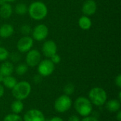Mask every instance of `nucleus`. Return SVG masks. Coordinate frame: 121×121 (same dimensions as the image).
<instances>
[{
    "instance_id": "nucleus-17",
    "label": "nucleus",
    "mask_w": 121,
    "mask_h": 121,
    "mask_svg": "<svg viewBox=\"0 0 121 121\" xmlns=\"http://www.w3.org/2000/svg\"><path fill=\"white\" fill-rule=\"evenodd\" d=\"M78 24H79V26L80 27V28H82L84 30H87L91 28V27L92 26V22L89 16L84 15L79 18Z\"/></svg>"
},
{
    "instance_id": "nucleus-28",
    "label": "nucleus",
    "mask_w": 121,
    "mask_h": 121,
    "mask_svg": "<svg viewBox=\"0 0 121 121\" xmlns=\"http://www.w3.org/2000/svg\"><path fill=\"white\" fill-rule=\"evenodd\" d=\"M115 84L117 86L118 89L121 88V74H120L115 79Z\"/></svg>"
},
{
    "instance_id": "nucleus-6",
    "label": "nucleus",
    "mask_w": 121,
    "mask_h": 121,
    "mask_svg": "<svg viewBox=\"0 0 121 121\" xmlns=\"http://www.w3.org/2000/svg\"><path fill=\"white\" fill-rule=\"evenodd\" d=\"M38 71L41 77H48L55 71V65L50 59L41 60L38 65Z\"/></svg>"
},
{
    "instance_id": "nucleus-27",
    "label": "nucleus",
    "mask_w": 121,
    "mask_h": 121,
    "mask_svg": "<svg viewBox=\"0 0 121 121\" xmlns=\"http://www.w3.org/2000/svg\"><path fill=\"white\" fill-rule=\"evenodd\" d=\"M81 121H99L98 118H96L94 116H88L86 117H83V118L81 120Z\"/></svg>"
},
{
    "instance_id": "nucleus-7",
    "label": "nucleus",
    "mask_w": 121,
    "mask_h": 121,
    "mask_svg": "<svg viewBox=\"0 0 121 121\" xmlns=\"http://www.w3.org/2000/svg\"><path fill=\"white\" fill-rule=\"evenodd\" d=\"M48 28L45 24H39L36 26L33 31H32V35L33 38L36 41H43L45 40L48 35Z\"/></svg>"
},
{
    "instance_id": "nucleus-31",
    "label": "nucleus",
    "mask_w": 121,
    "mask_h": 121,
    "mask_svg": "<svg viewBox=\"0 0 121 121\" xmlns=\"http://www.w3.org/2000/svg\"><path fill=\"white\" fill-rule=\"evenodd\" d=\"M45 121H64L62 118H61L60 117H53L50 119L48 120H45Z\"/></svg>"
},
{
    "instance_id": "nucleus-9",
    "label": "nucleus",
    "mask_w": 121,
    "mask_h": 121,
    "mask_svg": "<svg viewBox=\"0 0 121 121\" xmlns=\"http://www.w3.org/2000/svg\"><path fill=\"white\" fill-rule=\"evenodd\" d=\"M33 45V39L29 35H25L18 40L16 48L20 52H27L32 48Z\"/></svg>"
},
{
    "instance_id": "nucleus-30",
    "label": "nucleus",
    "mask_w": 121,
    "mask_h": 121,
    "mask_svg": "<svg viewBox=\"0 0 121 121\" xmlns=\"http://www.w3.org/2000/svg\"><path fill=\"white\" fill-rule=\"evenodd\" d=\"M40 75H35L34 76V78H33V82H35V84H38L40 83V80H41V78H40Z\"/></svg>"
},
{
    "instance_id": "nucleus-10",
    "label": "nucleus",
    "mask_w": 121,
    "mask_h": 121,
    "mask_svg": "<svg viewBox=\"0 0 121 121\" xmlns=\"http://www.w3.org/2000/svg\"><path fill=\"white\" fill-rule=\"evenodd\" d=\"M23 121H45L44 114L38 109L28 110L23 116Z\"/></svg>"
},
{
    "instance_id": "nucleus-33",
    "label": "nucleus",
    "mask_w": 121,
    "mask_h": 121,
    "mask_svg": "<svg viewBox=\"0 0 121 121\" xmlns=\"http://www.w3.org/2000/svg\"><path fill=\"white\" fill-rule=\"evenodd\" d=\"M116 120L118 121H121V111H118V112H116Z\"/></svg>"
},
{
    "instance_id": "nucleus-3",
    "label": "nucleus",
    "mask_w": 121,
    "mask_h": 121,
    "mask_svg": "<svg viewBox=\"0 0 121 121\" xmlns=\"http://www.w3.org/2000/svg\"><path fill=\"white\" fill-rule=\"evenodd\" d=\"M73 105L77 113L82 117L90 116V114L92 113L93 105L89 99L86 97H78L74 102Z\"/></svg>"
},
{
    "instance_id": "nucleus-35",
    "label": "nucleus",
    "mask_w": 121,
    "mask_h": 121,
    "mask_svg": "<svg viewBox=\"0 0 121 121\" xmlns=\"http://www.w3.org/2000/svg\"><path fill=\"white\" fill-rule=\"evenodd\" d=\"M5 3H6V1H4V0H0V6H1V5H3V4H5Z\"/></svg>"
},
{
    "instance_id": "nucleus-18",
    "label": "nucleus",
    "mask_w": 121,
    "mask_h": 121,
    "mask_svg": "<svg viewBox=\"0 0 121 121\" xmlns=\"http://www.w3.org/2000/svg\"><path fill=\"white\" fill-rule=\"evenodd\" d=\"M23 108H24V106L22 101L16 99L11 104V110L12 111V113L18 115L23 111Z\"/></svg>"
},
{
    "instance_id": "nucleus-19",
    "label": "nucleus",
    "mask_w": 121,
    "mask_h": 121,
    "mask_svg": "<svg viewBox=\"0 0 121 121\" xmlns=\"http://www.w3.org/2000/svg\"><path fill=\"white\" fill-rule=\"evenodd\" d=\"M17 82H17L16 79L11 75L4 77L3 80H2L3 85L9 89H12L15 86V85L16 84Z\"/></svg>"
},
{
    "instance_id": "nucleus-5",
    "label": "nucleus",
    "mask_w": 121,
    "mask_h": 121,
    "mask_svg": "<svg viewBox=\"0 0 121 121\" xmlns=\"http://www.w3.org/2000/svg\"><path fill=\"white\" fill-rule=\"evenodd\" d=\"M72 106V101L69 96L65 94L59 96L55 101L54 108L55 110L60 113L68 111Z\"/></svg>"
},
{
    "instance_id": "nucleus-29",
    "label": "nucleus",
    "mask_w": 121,
    "mask_h": 121,
    "mask_svg": "<svg viewBox=\"0 0 121 121\" xmlns=\"http://www.w3.org/2000/svg\"><path fill=\"white\" fill-rule=\"evenodd\" d=\"M67 121H81V119L79 118V116H77L76 115H72L71 116H69L68 118Z\"/></svg>"
},
{
    "instance_id": "nucleus-11",
    "label": "nucleus",
    "mask_w": 121,
    "mask_h": 121,
    "mask_svg": "<svg viewBox=\"0 0 121 121\" xmlns=\"http://www.w3.org/2000/svg\"><path fill=\"white\" fill-rule=\"evenodd\" d=\"M57 47L53 40H46L42 47V52L44 56L50 58L52 55L57 53Z\"/></svg>"
},
{
    "instance_id": "nucleus-24",
    "label": "nucleus",
    "mask_w": 121,
    "mask_h": 121,
    "mask_svg": "<svg viewBox=\"0 0 121 121\" xmlns=\"http://www.w3.org/2000/svg\"><path fill=\"white\" fill-rule=\"evenodd\" d=\"M9 56V53L8 50L4 48V47H0V61H5Z\"/></svg>"
},
{
    "instance_id": "nucleus-15",
    "label": "nucleus",
    "mask_w": 121,
    "mask_h": 121,
    "mask_svg": "<svg viewBox=\"0 0 121 121\" xmlns=\"http://www.w3.org/2000/svg\"><path fill=\"white\" fill-rule=\"evenodd\" d=\"M13 27L10 24H3L0 26V37L3 38H7L13 34Z\"/></svg>"
},
{
    "instance_id": "nucleus-32",
    "label": "nucleus",
    "mask_w": 121,
    "mask_h": 121,
    "mask_svg": "<svg viewBox=\"0 0 121 121\" xmlns=\"http://www.w3.org/2000/svg\"><path fill=\"white\" fill-rule=\"evenodd\" d=\"M4 86L0 84V98L4 96Z\"/></svg>"
},
{
    "instance_id": "nucleus-16",
    "label": "nucleus",
    "mask_w": 121,
    "mask_h": 121,
    "mask_svg": "<svg viewBox=\"0 0 121 121\" xmlns=\"http://www.w3.org/2000/svg\"><path fill=\"white\" fill-rule=\"evenodd\" d=\"M12 6L8 2L0 6V16L2 18H9L12 14Z\"/></svg>"
},
{
    "instance_id": "nucleus-20",
    "label": "nucleus",
    "mask_w": 121,
    "mask_h": 121,
    "mask_svg": "<svg viewBox=\"0 0 121 121\" xmlns=\"http://www.w3.org/2000/svg\"><path fill=\"white\" fill-rule=\"evenodd\" d=\"M15 12L18 15H24L28 13V6L23 3H19L16 4L15 7Z\"/></svg>"
},
{
    "instance_id": "nucleus-37",
    "label": "nucleus",
    "mask_w": 121,
    "mask_h": 121,
    "mask_svg": "<svg viewBox=\"0 0 121 121\" xmlns=\"http://www.w3.org/2000/svg\"><path fill=\"white\" fill-rule=\"evenodd\" d=\"M4 1H6V2H13V1H16V0H4Z\"/></svg>"
},
{
    "instance_id": "nucleus-4",
    "label": "nucleus",
    "mask_w": 121,
    "mask_h": 121,
    "mask_svg": "<svg viewBox=\"0 0 121 121\" xmlns=\"http://www.w3.org/2000/svg\"><path fill=\"white\" fill-rule=\"evenodd\" d=\"M89 101L92 105L96 106H103L107 101L108 96L106 91L101 87H94L89 92Z\"/></svg>"
},
{
    "instance_id": "nucleus-1",
    "label": "nucleus",
    "mask_w": 121,
    "mask_h": 121,
    "mask_svg": "<svg viewBox=\"0 0 121 121\" xmlns=\"http://www.w3.org/2000/svg\"><path fill=\"white\" fill-rule=\"evenodd\" d=\"M28 13L31 18L35 21H40L44 19L48 15V7L42 1H34L28 7Z\"/></svg>"
},
{
    "instance_id": "nucleus-8",
    "label": "nucleus",
    "mask_w": 121,
    "mask_h": 121,
    "mask_svg": "<svg viewBox=\"0 0 121 121\" xmlns=\"http://www.w3.org/2000/svg\"><path fill=\"white\" fill-rule=\"evenodd\" d=\"M41 61V54L38 50H30L27 52L26 62L28 67H34L38 65Z\"/></svg>"
},
{
    "instance_id": "nucleus-14",
    "label": "nucleus",
    "mask_w": 121,
    "mask_h": 121,
    "mask_svg": "<svg viewBox=\"0 0 121 121\" xmlns=\"http://www.w3.org/2000/svg\"><path fill=\"white\" fill-rule=\"evenodd\" d=\"M0 71L4 77L10 76L14 71V67L12 62L5 61L0 66Z\"/></svg>"
},
{
    "instance_id": "nucleus-2",
    "label": "nucleus",
    "mask_w": 121,
    "mask_h": 121,
    "mask_svg": "<svg viewBox=\"0 0 121 121\" xmlns=\"http://www.w3.org/2000/svg\"><path fill=\"white\" fill-rule=\"evenodd\" d=\"M31 92V86L26 81L17 82L15 86L11 89L12 96L16 100L23 101L26 99Z\"/></svg>"
},
{
    "instance_id": "nucleus-25",
    "label": "nucleus",
    "mask_w": 121,
    "mask_h": 121,
    "mask_svg": "<svg viewBox=\"0 0 121 121\" xmlns=\"http://www.w3.org/2000/svg\"><path fill=\"white\" fill-rule=\"evenodd\" d=\"M21 33L25 36V35H29V34L31 33L32 30H31V27L28 25V24H24L23 25L21 28H20Z\"/></svg>"
},
{
    "instance_id": "nucleus-26",
    "label": "nucleus",
    "mask_w": 121,
    "mask_h": 121,
    "mask_svg": "<svg viewBox=\"0 0 121 121\" xmlns=\"http://www.w3.org/2000/svg\"><path fill=\"white\" fill-rule=\"evenodd\" d=\"M50 60L52 61V62L54 64V65H57V64H59L60 62H61V57L59 55H57V53L55 54L54 55H52Z\"/></svg>"
},
{
    "instance_id": "nucleus-21",
    "label": "nucleus",
    "mask_w": 121,
    "mask_h": 121,
    "mask_svg": "<svg viewBox=\"0 0 121 121\" xmlns=\"http://www.w3.org/2000/svg\"><path fill=\"white\" fill-rule=\"evenodd\" d=\"M28 65L26 64L21 63V64H19L18 65H17V67L15 69V72L18 75L22 76L28 72Z\"/></svg>"
},
{
    "instance_id": "nucleus-22",
    "label": "nucleus",
    "mask_w": 121,
    "mask_h": 121,
    "mask_svg": "<svg viewBox=\"0 0 121 121\" xmlns=\"http://www.w3.org/2000/svg\"><path fill=\"white\" fill-rule=\"evenodd\" d=\"M74 91H75V86L72 83H70V82L67 84L63 88L64 94L69 96L72 95L74 93Z\"/></svg>"
},
{
    "instance_id": "nucleus-13",
    "label": "nucleus",
    "mask_w": 121,
    "mask_h": 121,
    "mask_svg": "<svg viewBox=\"0 0 121 121\" xmlns=\"http://www.w3.org/2000/svg\"><path fill=\"white\" fill-rule=\"evenodd\" d=\"M106 109L111 113H116L121 110V103L118 99H111L105 104Z\"/></svg>"
},
{
    "instance_id": "nucleus-12",
    "label": "nucleus",
    "mask_w": 121,
    "mask_h": 121,
    "mask_svg": "<svg viewBox=\"0 0 121 121\" xmlns=\"http://www.w3.org/2000/svg\"><path fill=\"white\" fill-rule=\"evenodd\" d=\"M97 10V4L94 0H86L82 8V13L84 16H90L94 15Z\"/></svg>"
},
{
    "instance_id": "nucleus-36",
    "label": "nucleus",
    "mask_w": 121,
    "mask_h": 121,
    "mask_svg": "<svg viewBox=\"0 0 121 121\" xmlns=\"http://www.w3.org/2000/svg\"><path fill=\"white\" fill-rule=\"evenodd\" d=\"M118 100L121 101V91H120L119 93H118Z\"/></svg>"
},
{
    "instance_id": "nucleus-34",
    "label": "nucleus",
    "mask_w": 121,
    "mask_h": 121,
    "mask_svg": "<svg viewBox=\"0 0 121 121\" xmlns=\"http://www.w3.org/2000/svg\"><path fill=\"white\" fill-rule=\"evenodd\" d=\"M3 78H4V76H3V74H1V71H0V83H1V82H2Z\"/></svg>"
},
{
    "instance_id": "nucleus-23",
    "label": "nucleus",
    "mask_w": 121,
    "mask_h": 121,
    "mask_svg": "<svg viewBox=\"0 0 121 121\" xmlns=\"http://www.w3.org/2000/svg\"><path fill=\"white\" fill-rule=\"evenodd\" d=\"M3 121H23V118L19 116L18 114H14V113H11L6 115Z\"/></svg>"
}]
</instances>
